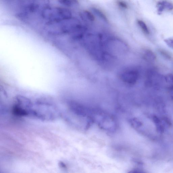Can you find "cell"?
Instances as JSON below:
<instances>
[{
  "instance_id": "6da1fadb",
  "label": "cell",
  "mask_w": 173,
  "mask_h": 173,
  "mask_svg": "<svg viewBox=\"0 0 173 173\" xmlns=\"http://www.w3.org/2000/svg\"><path fill=\"white\" fill-rule=\"evenodd\" d=\"M59 116V111L52 105L41 103L34 105L32 104L29 116L43 121H51L55 120Z\"/></svg>"
},
{
  "instance_id": "7a4b0ae2",
  "label": "cell",
  "mask_w": 173,
  "mask_h": 173,
  "mask_svg": "<svg viewBox=\"0 0 173 173\" xmlns=\"http://www.w3.org/2000/svg\"><path fill=\"white\" fill-rule=\"evenodd\" d=\"M41 15L49 21H60L72 18L69 10L60 7H46L41 11Z\"/></svg>"
},
{
  "instance_id": "3957f363",
  "label": "cell",
  "mask_w": 173,
  "mask_h": 173,
  "mask_svg": "<svg viewBox=\"0 0 173 173\" xmlns=\"http://www.w3.org/2000/svg\"><path fill=\"white\" fill-rule=\"evenodd\" d=\"M23 7L25 11L35 12L41 8L42 10L47 7L49 0H22Z\"/></svg>"
},
{
  "instance_id": "277c9868",
  "label": "cell",
  "mask_w": 173,
  "mask_h": 173,
  "mask_svg": "<svg viewBox=\"0 0 173 173\" xmlns=\"http://www.w3.org/2000/svg\"><path fill=\"white\" fill-rule=\"evenodd\" d=\"M119 77L123 82L130 85H133L138 81L139 73L138 71L135 69H128L122 71Z\"/></svg>"
},
{
  "instance_id": "5b68a950",
  "label": "cell",
  "mask_w": 173,
  "mask_h": 173,
  "mask_svg": "<svg viewBox=\"0 0 173 173\" xmlns=\"http://www.w3.org/2000/svg\"><path fill=\"white\" fill-rule=\"evenodd\" d=\"M158 8L159 13H161L165 9L171 10L173 9L172 3L166 1H161L159 2L157 5Z\"/></svg>"
},
{
  "instance_id": "8992f818",
  "label": "cell",
  "mask_w": 173,
  "mask_h": 173,
  "mask_svg": "<svg viewBox=\"0 0 173 173\" xmlns=\"http://www.w3.org/2000/svg\"><path fill=\"white\" fill-rule=\"evenodd\" d=\"M144 59L149 62H152L156 60V56L155 53L151 50H145L144 54Z\"/></svg>"
},
{
  "instance_id": "52a82bcc",
  "label": "cell",
  "mask_w": 173,
  "mask_h": 173,
  "mask_svg": "<svg viewBox=\"0 0 173 173\" xmlns=\"http://www.w3.org/2000/svg\"><path fill=\"white\" fill-rule=\"evenodd\" d=\"M92 10L95 14H96L97 16L100 18L101 19H102L105 22L108 23V19H107L106 15L100 10L97 9L96 8H92Z\"/></svg>"
},
{
  "instance_id": "ba28073f",
  "label": "cell",
  "mask_w": 173,
  "mask_h": 173,
  "mask_svg": "<svg viewBox=\"0 0 173 173\" xmlns=\"http://www.w3.org/2000/svg\"><path fill=\"white\" fill-rule=\"evenodd\" d=\"M137 22L141 29L145 34L147 35L150 34V31H149L148 27L144 21L141 20H138Z\"/></svg>"
},
{
  "instance_id": "9c48e42d",
  "label": "cell",
  "mask_w": 173,
  "mask_h": 173,
  "mask_svg": "<svg viewBox=\"0 0 173 173\" xmlns=\"http://www.w3.org/2000/svg\"><path fill=\"white\" fill-rule=\"evenodd\" d=\"M159 52L163 57L164 58L168 59H172V56L170 53L165 50L160 49H158Z\"/></svg>"
},
{
  "instance_id": "30bf717a",
  "label": "cell",
  "mask_w": 173,
  "mask_h": 173,
  "mask_svg": "<svg viewBox=\"0 0 173 173\" xmlns=\"http://www.w3.org/2000/svg\"><path fill=\"white\" fill-rule=\"evenodd\" d=\"M58 1L62 5L67 7H70L72 5L75 0H58Z\"/></svg>"
},
{
  "instance_id": "8fae6325",
  "label": "cell",
  "mask_w": 173,
  "mask_h": 173,
  "mask_svg": "<svg viewBox=\"0 0 173 173\" xmlns=\"http://www.w3.org/2000/svg\"><path fill=\"white\" fill-rule=\"evenodd\" d=\"M164 79L166 83L173 85V74H168L166 75L164 77Z\"/></svg>"
},
{
  "instance_id": "7c38bea8",
  "label": "cell",
  "mask_w": 173,
  "mask_h": 173,
  "mask_svg": "<svg viewBox=\"0 0 173 173\" xmlns=\"http://www.w3.org/2000/svg\"><path fill=\"white\" fill-rule=\"evenodd\" d=\"M83 13L85 14V16H86L87 18L91 21H93L95 20V17L92 14L88 11H83Z\"/></svg>"
},
{
  "instance_id": "4fadbf2b",
  "label": "cell",
  "mask_w": 173,
  "mask_h": 173,
  "mask_svg": "<svg viewBox=\"0 0 173 173\" xmlns=\"http://www.w3.org/2000/svg\"><path fill=\"white\" fill-rule=\"evenodd\" d=\"M165 42L168 46L171 48L173 49V39L168 38L165 39Z\"/></svg>"
},
{
  "instance_id": "5bb4252c",
  "label": "cell",
  "mask_w": 173,
  "mask_h": 173,
  "mask_svg": "<svg viewBox=\"0 0 173 173\" xmlns=\"http://www.w3.org/2000/svg\"><path fill=\"white\" fill-rule=\"evenodd\" d=\"M117 3L119 6L122 8L124 9H127L128 8V5L126 3H125L124 1H120L118 0L117 1Z\"/></svg>"
},
{
  "instance_id": "9a60e30c",
  "label": "cell",
  "mask_w": 173,
  "mask_h": 173,
  "mask_svg": "<svg viewBox=\"0 0 173 173\" xmlns=\"http://www.w3.org/2000/svg\"><path fill=\"white\" fill-rule=\"evenodd\" d=\"M168 91L170 96L173 98V85H172V86L169 87Z\"/></svg>"
}]
</instances>
